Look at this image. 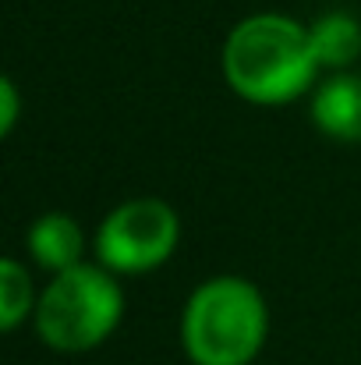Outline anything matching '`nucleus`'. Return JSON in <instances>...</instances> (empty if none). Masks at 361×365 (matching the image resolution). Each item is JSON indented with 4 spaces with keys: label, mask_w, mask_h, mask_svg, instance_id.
<instances>
[{
    "label": "nucleus",
    "mask_w": 361,
    "mask_h": 365,
    "mask_svg": "<svg viewBox=\"0 0 361 365\" xmlns=\"http://www.w3.org/2000/svg\"><path fill=\"white\" fill-rule=\"evenodd\" d=\"M308 39H312V53L319 68H347L361 57V25L358 18L344 11L323 14L308 29Z\"/></svg>",
    "instance_id": "0eeeda50"
},
{
    "label": "nucleus",
    "mask_w": 361,
    "mask_h": 365,
    "mask_svg": "<svg viewBox=\"0 0 361 365\" xmlns=\"http://www.w3.org/2000/svg\"><path fill=\"white\" fill-rule=\"evenodd\" d=\"M308 29L283 14H251L224 43V75L241 100L276 107L298 100L315 78Z\"/></svg>",
    "instance_id": "f257e3e1"
},
{
    "label": "nucleus",
    "mask_w": 361,
    "mask_h": 365,
    "mask_svg": "<svg viewBox=\"0 0 361 365\" xmlns=\"http://www.w3.org/2000/svg\"><path fill=\"white\" fill-rule=\"evenodd\" d=\"M32 309V280L21 262L4 259L0 262V327L14 330Z\"/></svg>",
    "instance_id": "6e6552de"
},
{
    "label": "nucleus",
    "mask_w": 361,
    "mask_h": 365,
    "mask_svg": "<svg viewBox=\"0 0 361 365\" xmlns=\"http://www.w3.org/2000/svg\"><path fill=\"white\" fill-rule=\"evenodd\" d=\"M14 118H18V93H14V82L4 78L0 82V131L4 135L14 128Z\"/></svg>",
    "instance_id": "1a4fd4ad"
},
{
    "label": "nucleus",
    "mask_w": 361,
    "mask_h": 365,
    "mask_svg": "<svg viewBox=\"0 0 361 365\" xmlns=\"http://www.w3.org/2000/svg\"><path fill=\"white\" fill-rule=\"evenodd\" d=\"M177 235V213L163 199H131L100 224L96 252L110 273H145L170 259Z\"/></svg>",
    "instance_id": "20e7f679"
},
{
    "label": "nucleus",
    "mask_w": 361,
    "mask_h": 365,
    "mask_svg": "<svg viewBox=\"0 0 361 365\" xmlns=\"http://www.w3.org/2000/svg\"><path fill=\"white\" fill-rule=\"evenodd\" d=\"M312 121L319 131L340 142H361V78L358 75H337L315 89L312 100Z\"/></svg>",
    "instance_id": "39448f33"
},
{
    "label": "nucleus",
    "mask_w": 361,
    "mask_h": 365,
    "mask_svg": "<svg viewBox=\"0 0 361 365\" xmlns=\"http://www.w3.org/2000/svg\"><path fill=\"white\" fill-rule=\"evenodd\" d=\"M269 316L255 284L213 277L184 305L181 341L195 365H248L266 344Z\"/></svg>",
    "instance_id": "f03ea898"
},
{
    "label": "nucleus",
    "mask_w": 361,
    "mask_h": 365,
    "mask_svg": "<svg viewBox=\"0 0 361 365\" xmlns=\"http://www.w3.org/2000/svg\"><path fill=\"white\" fill-rule=\"evenodd\" d=\"M124 309L120 287L103 266H71L50 280L36 305V330L57 351H89L114 334Z\"/></svg>",
    "instance_id": "7ed1b4c3"
},
{
    "label": "nucleus",
    "mask_w": 361,
    "mask_h": 365,
    "mask_svg": "<svg viewBox=\"0 0 361 365\" xmlns=\"http://www.w3.org/2000/svg\"><path fill=\"white\" fill-rule=\"evenodd\" d=\"M82 245H85L82 227L68 213H46L28 227V252L50 273H64V269L78 266L82 262Z\"/></svg>",
    "instance_id": "423d86ee"
}]
</instances>
